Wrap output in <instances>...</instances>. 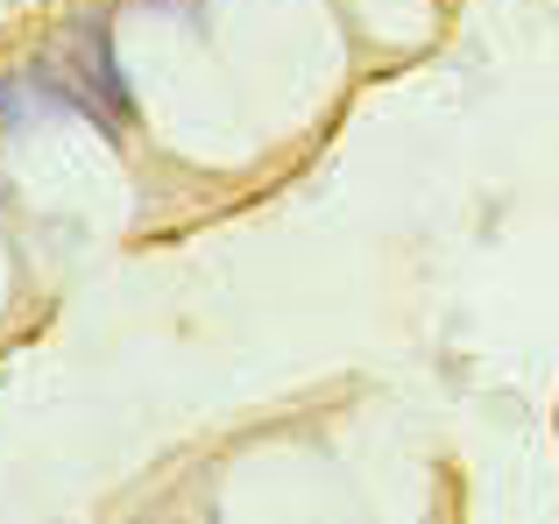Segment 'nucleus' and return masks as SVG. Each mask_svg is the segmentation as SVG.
<instances>
[]
</instances>
